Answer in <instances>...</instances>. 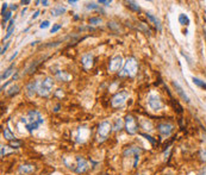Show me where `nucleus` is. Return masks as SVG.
Wrapping results in <instances>:
<instances>
[{
    "instance_id": "44",
    "label": "nucleus",
    "mask_w": 206,
    "mask_h": 175,
    "mask_svg": "<svg viewBox=\"0 0 206 175\" xmlns=\"http://www.w3.org/2000/svg\"><path fill=\"white\" fill-rule=\"evenodd\" d=\"M18 8V6L17 5H11V11H16Z\"/></svg>"
},
{
    "instance_id": "50",
    "label": "nucleus",
    "mask_w": 206,
    "mask_h": 175,
    "mask_svg": "<svg viewBox=\"0 0 206 175\" xmlns=\"http://www.w3.org/2000/svg\"><path fill=\"white\" fill-rule=\"evenodd\" d=\"M101 175H106V174H101Z\"/></svg>"
},
{
    "instance_id": "5",
    "label": "nucleus",
    "mask_w": 206,
    "mask_h": 175,
    "mask_svg": "<svg viewBox=\"0 0 206 175\" xmlns=\"http://www.w3.org/2000/svg\"><path fill=\"white\" fill-rule=\"evenodd\" d=\"M125 130L129 135H135L138 131V125H137L136 118L131 115H128L125 117Z\"/></svg>"
},
{
    "instance_id": "40",
    "label": "nucleus",
    "mask_w": 206,
    "mask_h": 175,
    "mask_svg": "<svg viewBox=\"0 0 206 175\" xmlns=\"http://www.w3.org/2000/svg\"><path fill=\"white\" fill-rule=\"evenodd\" d=\"M11 82H12V81H7V82H6L5 85H2V86H1V91H4V89L6 88V86H8V85H10Z\"/></svg>"
},
{
    "instance_id": "1",
    "label": "nucleus",
    "mask_w": 206,
    "mask_h": 175,
    "mask_svg": "<svg viewBox=\"0 0 206 175\" xmlns=\"http://www.w3.org/2000/svg\"><path fill=\"white\" fill-rule=\"evenodd\" d=\"M43 122H44L43 116L41 115V112H38L36 110L29 111L26 117L21 119V123L25 125V128L29 132H32L34 130L38 129L43 124Z\"/></svg>"
},
{
    "instance_id": "16",
    "label": "nucleus",
    "mask_w": 206,
    "mask_h": 175,
    "mask_svg": "<svg viewBox=\"0 0 206 175\" xmlns=\"http://www.w3.org/2000/svg\"><path fill=\"white\" fill-rule=\"evenodd\" d=\"M147 18L151 21V23H154V25L156 26V29L159 30V31H161L162 30V25H161V21H160V19H157L155 16H152L151 13H147Z\"/></svg>"
},
{
    "instance_id": "10",
    "label": "nucleus",
    "mask_w": 206,
    "mask_h": 175,
    "mask_svg": "<svg viewBox=\"0 0 206 175\" xmlns=\"http://www.w3.org/2000/svg\"><path fill=\"white\" fill-rule=\"evenodd\" d=\"M87 169H88V162H87L83 157L77 156V157H76V168H75V172L79 173V174H82V173H85Z\"/></svg>"
},
{
    "instance_id": "3",
    "label": "nucleus",
    "mask_w": 206,
    "mask_h": 175,
    "mask_svg": "<svg viewBox=\"0 0 206 175\" xmlns=\"http://www.w3.org/2000/svg\"><path fill=\"white\" fill-rule=\"evenodd\" d=\"M54 87V80L49 76L44 78L41 82H38V94L41 97H49Z\"/></svg>"
},
{
    "instance_id": "34",
    "label": "nucleus",
    "mask_w": 206,
    "mask_h": 175,
    "mask_svg": "<svg viewBox=\"0 0 206 175\" xmlns=\"http://www.w3.org/2000/svg\"><path fill=\"white\" fill-rule=\"evenodd\" d=\"M111 2H112L111 0H99V1H98V4L105 5V6H110V4H111Z\"/></svg>"
},
{
    "instance_id": "4",
    "label": "nucleus",
    "mask_w": 206,
    "mask_h": 175,
    "mask_svg": "<svg viewBox=\"0 0 206 175\" xmlns=\"http://www.w3.org/2000/svg\"><path fill=\"white\" fill-rule=\"evenodd\" d=\"M111 131H112V125L110 124V122H107V120L101 122L99 124V126H98V135H96L98 141L99 142H105Z\"/></svg>"
},
{
    "instance_id": "37",
    "label": "nucleus",
    "mask_w": 206,
    "mask_h": 175,
    "mask_svg": "<svg viewBox=\"0 0 206 175\" xmlns=\"http://www.w3.org/2000/svg\"><path fill=\"white\" fill-rule=\"evenodd\" d=\"M142 136H143V137H146V138H147L148 141H150V142H151V144H155V143H156V142H155V141L152 139V137H150L149 135H147V134H143Z\"/></svg>"
},
{
    "instance_id": "15",
    "label": "nucleus",
    "mask_w": 206,
    "mask_h": 175,
    "mask_svg": "<svg viewBox=\"0 0 206 175\" xmlns=\"http://www.w3.org/2000/svg\"><path fill=\"white\" fill-rule=\"evenodd\" d=\"M81 62L83 64L85 68H91L92 64H93V55L92 54H86L83 55L82 58H81Z\"/></svg>"
},
{
    "instance_id": "27",
    "label": "nucleus",
    "mask_w": 206,
    "mask_h": 175,
    "mask_svg": "<svg viewBox=\"0 0 206 175\" xmlns=\"http://www.w3.org/2000/svg\"><path fill=\"white\" fill-rule=\"evenodd\" d=\"M86 8L87 10H99V5H96L95 2H88L86 5Z\"/></svg>"
},
{
    "instance_id": "33",
    "label": "nucleus",
    "mask_w": 206,
    "mask_h": 175,
    "mask_svg": "<svg viewBox=\"0 0 206 175\" xmlns=\"http://www.w3.org/2000/svg\"><path fill=\"white\" fill-rule=\"evenodd\" d=\"M61 28H62V25H61V24H56V25H54V26L51 28V34H55V32L58 31Z\"/></svg>"
},
{
    "instance_id": "48",
    "label": "nucleus",
    "mask_w": 206,
    "mask_h": 175,
    "mask_svg": "<svg viewBox=\"0 0 206 175\" xmlns=\"http://www.w3.org/2000/svg\"><path fill=\"white\" fill-rule=\"evenodd\" d=\"M204 37L206 38V31H205V30H204Z\"/></svg>"
},
{
    "instance_id": "38",
    "label": "nucleus",
    "mask_w": 206,
    "mask_h": 175,
    "mask_svg": "<svg viewBox=\"0 0 206 175\" xmlns=\"http://www.w3.org/2000/svg\"><path fill=\"white\" fill-rule=\"evenodd\" d=\"M8 47H10V43H6V44H5V47H2V49H1V53H0V54H1V55H4Z\"/></svg>"
},
{
    "instance_id": "20",
    "label": "nucleus",
    "mask_w": 206,
    "mask_h": 175,
    "mask_svg": "<svg viewBox=\"0 0 206 175\" xmlns=\"http://www.w3.org/2000/svg\"><path fill=\"white\" fill-rule=\"evenodd\" d=\"M123 125H124L123 120H122L120 118H117V119H116V122H114V125L112 126V130L113 131H119V130H122Z\"/></svg>"
},
{
    "instance_id": "47",
    "label": "nucleus",
    "mask_w": 206,
    "mask_h": 175,
    "mask_svg": "<svg viewBox=\"0 0 206 175\" xmlns=\"http://www.w3.org/2000/svg\"><path fill=\"white\" fill-rule=\"evenodd\" d=\"M58 109H60V106H56V107H55V110H54V111H55V112H57V111H58Z\"/></svg>"
},
{
    "instance_id": "49",
    "label": "nucleus",
    "mask_w": 206,
    "mask_h": 175,
    "mask_svg": "<svg viewBox=\"0 0 206 175\" xmlns=\"http://www.w3.org/2000/svg\"><path fill=\"white\" fill-rule=\"evenodd\" d=\"M165 175H170V174H165Z\"/></svg>"
},
{
    "instance_id": "23",
    "label": "nucleus",
    "mask_w": 206,
    "mask_h": 175,
    "mask_svg": "<svg viewBox=\"0 0 206 175\" xmlns=\"http://www.w3.org/2000/svg\"><path fill=\"white\" fill-rule=\"evenodd\" d=\"M18 93H19V86L18 85L12 86V87L8 89V92H7V94H8L10 97H12V96H15V94H18Z\"/></svg>"
},
{
    "instance_id": "14",
    "label": "nucleus",
    "mask_w": 206,
    "mask_h": 175,
    "mask_svg": "<svg viewBox=\"0 0 206 175\" xmlns=\"http://www.w3.org/2000/svg\"><path fill=\"white\" fill-rule=\"evenodd\" d=\"M38 89V82L37 81H31L30 83H28L26 86V93L30 98L34 97V94L36 93V91Z\"/></svg>"
},
{
    "instance_id": "11",
    "label": "nucleus",
    "mask_w": 206,
    "mask_h": 175,
    "mask_svg": "<svg viewBox=\"0 0 206 175\" xmlns=\"http://www.w3.org/2000/svg\"><path fill=\"white\" fill-rule=\"evenodd\" d=\"M173 86H174V88L176 89V92H178V94L180 96V98H181L184 101H186L187 104H189V102H191L189 97H188L187 94L185 93V91H184V88L180 86V83H179V82H176V81H173Z\"/></svg>"
},
{
    "instance_id": "26",
    "label": "nucleus",
    "mask_w": 206,
    "mask_h": 175,
    "mask_svg": "<svg viewBox=\"0 0 206 175\" xmlns=\"http://www.w3.org/2000/svg\"><path fill=\"white\" fill-rule=\"evenodd\" d=\"M11 16H12V12H11V11H10V12H6V13L2 16V17H4V20H2V26H5V24H6V23L8 21V19L11 18Z\"/></svg>"
},
{
    "instance_id": "17",
    "label": "nucleus",
    "mask_w": 206,
    "mask_h": 175,
    "mask_svg": "<svg viewBox=\"0 0 206 175\" xmlns=\"http://www.w3.org/2000/svg\"><path fill=\"white\" fill-rule=\"evenodd\" d=\"M67 10H66V7H63V6H55L53 10H51V16H54V17H58V16H61V15H63L64 12H66Z\"/></svg>"
},
{
    "instance_id": "35",
    "label": "nucleus",
    "mask_w": 206,
    "mask_h": 175,
    "mask_svg": "<svg viewBox=\"0 0 206 175\" xmlns=\"http://www.w3.org/2000/svg\"><path fill=\"white\" fill-rule=\"evenodd\" d=\"M181 54H182V56H184V57H185V58H187L188 63H189V64L192 66V58L189 57V56H188V55H187V54H186V53H185V51H184V50H181Z\"/></svg>"
},
{
    "instance_id": "6",
    "label": "nucleus",
    "mask_w": 206,
    "mask_h": 175,
    "mask_svg": "<svg viewBox=\"0 0 206 175\" xmlns=\"http://www.w3.org/2000/svg\"><path fill=\"white\" fill-rule=\"evenodd\" d=\"M128 97H129V93H128L126 91H122V92L117 93V94L112 98L111 105H112L113 107H122V106L125 105Z\"/></svg>"
},
{
    "instance_id": "43",
    "label": "nucleus",
    "mask_w": 206,
    "mask_h": 175,
    "mask_svg": "<svg viewBox=\"0 0 206 175\" xmlns=\"http://www.w3.org/2000/svg\"><path fill=\"white\" fill-rule=\"evenodd\" d=\"M17 55H18V51H15V54H13V55L10 57V61H13V60H15V57H16Z\"/></svg>"
},
{
    "instance_id": "2",
    "label": "nucleus",
    "mask_w": 206,
    "mask_h": 175,
    "mask_svg": "<svg viewBox=\"0 0 206 175\" xmlns=\"http://www.w3.org/2000/svg\"><path fill=\"white\" fill-rule=\"evenodd\" d=\"M137 68H138V63L136 61L135 57H129L126 60V62L124 63L123 66V69L120 72V75L122 76H135L136 73H137Z\"/></svg>"
},
{
    "instance_id": "21",
    "label": "nucleus",
    "mask_w": 206,
    "mask_h": 175,
    "mask_svg": "<svg viewBox=\"0 0 206 175\" xmlns=\"http://www.w3.org/2000/svg\"><path fill=\"white\" fill-rule=\"evenodd\" d=\"M179 23L181 24V25H189V23H191V20L188 18L186 15H184V13H181L180 16H179Z\"/></svg>"
},
{
    "instance_id": "32",
    "label": "nucleus",
    "mask_w": 206,
    "mask_h": 175,
    "mask_svg": "<svg viewBox=\"0 0 206 175\" xmlns=\"http://www.w3.org/2000/svg\"><path fill=\"white\" fill-rule=\"evenodd\" d=\"M49 25H50V21H49V20H43V21L39 24V28H41V29H48Z\"/></svg>"
},
{
    "instance_id": "42",
    "label": "nucleus",
    "mask_w": 206,
    "mask_h": 175,
    "mask_svg": "<svg viewBox=\"0 0 206 175\" xmlns=\"http://www.w3.org/2000/svg\"><path fill=\"white\" fill-rule=\"evenodd\" d=\"M20 4L21 5H28V4H30V0H21Z\"/></svg>"
},
{
    "instance_id": "46",
    "label": "nucleus",
    "mask_w": 206,
    "mask_h": 175,
    "mask_svg": "<svg viewBox=\"0 0 206 175\" xmlns=\"http://www.w3.org/2000/svg\"><path fill=\"white\" fill-rule=\"evenodd\" d=\"M41 4H42L43 6H48V4H49V2H48L47 0H44V1H41Z\"/></svg>"
},
{
    "instance_id": "28",
    "label": "nucleus",
    "mask_w": 206,
    "mask_h": 175,
    "mask_svg": "<svg viewBox=\"0 0 206 175\" xmlns=\"http://www.w3.org/2000/svg\"><path fill=\"white\" fill-rule=\"evenodd\" d=\"M21 144H23V143H21L20 141H16V139L10 142V147H12V148H19Z\"/></svg>"
},
{
    "instance_id": "39",
    "label": "nucleus",
    "mask_w": 206,
    "mask_h": 175,
    "mask_svg": "<svg viewBox=\"0 0 206 175\" xmlns=\"http://www.w3.org/2000/svg\"><path fill=\"white\" fill-rule=\"evenodd\" d=\"M38 15H39V11H36V12H35V13L32 15V17H31V19H32V20H34V19H36V18H37V17H38Z\"/></svg>"
},
{
    "instance_id": "7",
    "label": "nucleus",
    "mask_w": 206,
    "mask_h": 175,
    "mask_svg": "<svg viewBox=\"0 0 206 175\" xmlns=\"http://www.w3.org/2000/svg\"><path fill=\"white\" fill-rule=\"evenodd\" d=\"M147 101H148V105H149V107L151 110H154V111H160L161 109H162V100H161V98L159 97V96H156V94H150L148 99H147Z\"/></svg>"
},
{
    "instance_id": "9",
    "label": "nucleus",
    "mask_w": 206,
    "mask_h": 175,
    "mask_svg": "<svg viewBox=\"0 0 206 175\" xmlns=\"http://www.w3.org/2000/svg\"><path fill=\"white\" fill-rule=\"evenodd\" d=\"M157 129H159V132L162 135L163 137H168L172 135V132L174 131V125L172 124V123H161V124H159V126H157Z\"/></svg>"
},
{
    "instance_id": "12",
    "label": "nucleus",
    "mask_w": 206,
    "mask_h": 175,
    "mask_svg": "<svg viewBox=\"0 0 206 175\" xmlns=\"http://www.w3.org/2000/svg\"><path fill=\"white\" fill-rule=\"evenodd\" d=\"M35 170H36V167H35L34 164H30V163L21 164L18 169L19 174H21V175H29V174H31V173H34Z\"/></svg>"
},
{
    "instance_id": "45",
    "label": "nucleus",
    "mask_w": 206,
    "mask_h": 175,
    "mask_svg": "<svg viewBox=\"0 0 206 175\" xmlns=\"http://www.w3.org/2000/svg\"><path fill=\"white\" fill-rule=\"evenodd\" d=\"M68 4H70V5H75V4H77V1H76V0H68Z\"/></svg>"
},
{
    "instance_id": "19",
    "label": "nucleus",
    "mask_w": 206,
    "mask_h": 175,
    "mask_svg": "<svg viewBox=\"0 0 206 175\" xmlns=\"http://www.w3.org/2000/svg\"><path fill=\"white\" fill-rule=\"evenodd\" d=\"M192 81H193V83H194L195 86H198V87H200V88H203V89H206V82L205 81H203V80H200V79L195 78V76H193V78H192Z\"/></svg>"
},
{
    "instance_id": "31",
    "label": "nucleus",
    "mask_w": 206,
    "mask_h": 175,
    "mask_svg": "<svg viewBox=\"0 0 206 175\" xmlns=\"http://www.w3.org/2000/svg\"><path fill=\"white\" fill-rule=\"evenodd\" d=\"M107 25H109V28H110V29L118 30V31H119V24H117V23H114V21H110Z\"/></svg>"
},
{
    "instance_id": "25",
    "label": "nucleus",
    "mask_w": 206,
    "mask_h": 175,
    "mask_svg": "<svg viewBox=\"0 0 206 175\" xmlns=\"http://www.w3.org/2000/svg\"><path fill=\"white\" fill-rule=\"evenodd\" d=\"M103 20L101 18H99V17H92V18H90V24H92V25H98V24H100Z\"/></svg>"
},
{
    "instance_id": "22",
    "label": "nucleus",
    "mask_w": 206,
    "mask_h": 175,
    "mask_svg": "<svg viewBox=\"0 0 206 175\" xmlns=\"http://www.w3.org/2000/svg\"><path fill=\"white\" fill-rule=\"evenodd\" d=\"M2 134H4L5 138H6V139H8L10 142H11V141H15V139H16V137L13 136V134H11V132L8 131V129H4V130H2Z\"/></svg>"
},
{
    "instance_id": "13",
    "label": "nucleus",
    "mask_w": 206,
    "mask_h": 175,
    "mask_svg": "<svg viewBox=\"0 0 206 175\" xmlns=\"http://www.w3.org/2000/svg\"><path fill=\"white\" fill-rule=\"evenodd\" d=\"M143 150L139 148V147H130V148H128V149H125L124 150V153H123V155L125 156V157H130V156H138L141 153H142Z\"/></svg>"
},
{
    "instance_id": "30",
    "label": "nucleus",
    "mask_w": 206,
    "mask_h": 175,
    "mask_svg": "<svg viewBox=\"0 0 206 175\" xmlns=\"http://www.w3.org/2000/svg\"><path fill=\"white\" fill-rule=\"evenodd\" d=\"M199 157H200V160L203 162H206V149H201L199 151Z\"/></svg>"
},
{
    "instance_id": "41",
    "label": "nucleus",
    "mask_w": 206,
    "mask_h": 175,
    "mask_svg": "<svg viewBox=\"0 0 206 175\" xmlns=\"http://www.w3.org/2000/svg\"><path fill=\"white\" fill-rule=\"evenodd\" d=\"M198 175H206V167H205V168H203V169H201V170L198 173Z\"/></svg>"
},
{
    "instance_id": "29",
    "label": "nucleus",
    "mask_w": 206,
    "mask_h": 175,
    "mask_svg": "<svg viewBox=\"0 0 206 175\" xmlns=\"http://www.w3.org/2000/svg\"><path fill=\"white\" fill-rule=\"evenodd\" d=\"M57 76L60 79H62V80H68V79L70 78L68 74H66L64 72H57Z\"/></svg>"
},
{
    "instance_id": "24",
    "label": "nucleus",
    "mask_w": 206,
    "mask_h": 175,
    "mask_svg": "<svg viewBox=\"0 0 206 175\" xmlns=\"http://www.w3.org/2000/svg\"><path fill=\"white\" fill-rule=\"evenodd\" d=\"M128 6H129V8H131V10L136 11V12L141 11L139 6H138V5H137V2H135V1H128Z\"/></svg>"
},
{
    "instance_id": "18",
    "label": "nucleus",
    "mask_w": 206,
    "mask_h": 175,
    "mask_svg": "<svg viewBox=\"0 0 206 175\" xmlns=\"http://www.w3.org/2000/svg\"><path fill=\"white\" fill-rule=\"evenodd\" d=\"M13 69H15V64H11L2 74H1V81H4V80H6V79L8 78L11 74H12V72H13Z\"/></svg>"
},
{
    "instance_id": "36",
    "label": "nucleus",
    "mask_w": 206,
    "mask_h": 175,
    "mask_svg": "<svg viewBox=\"0 0 206 175\" xmlns=\"http://www.w3.org/2000/svg\"><path fill=\"white\" fill-rule=\"evenodd\" d=\"M7 6H8L7 2H2V7H1V15H2V16L5 15V10L7 8Z\"/></svg>"
},
{
    "instance_id": "8",
    "label": "nucleus",
    "mask_w": 206,
    "mask_h": 175,
    "mask_svg": "<svg viewBox=\"0 0 206 175\" xmlns=\"http://www.w3.org/2000/svg\"><path fill=\"white\" fill-rule=\"evenodd\" d=\"M123 67V57L120 55H117L110 61V64H109V70L116 73L118 70H120V68Z\"/></svg>"
}]
</instances>
